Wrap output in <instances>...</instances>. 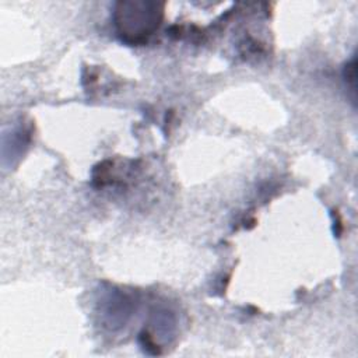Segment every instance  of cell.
I'll use <instances>...</instances> for the list:
<instances>
[{"label":"cell","mask_w":358,"mask_h":358,"mask_svg":"<svg viewBox=\"0 0 358 358\" xmlns=\"http://www.w3.org/2000/svg\"><path fill=\"white\" fill-rule=\"evenodd\" d=\"M164 4L154 1H119L113 21L119 35L127 42H141L152 35L162 20Z\"/></svg>","instance_id":"cell-1"}]
</instances>
